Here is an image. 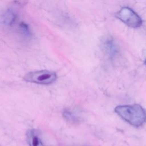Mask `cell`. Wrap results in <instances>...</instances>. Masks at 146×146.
I'll return each mask as SVG.
<instances>
[{
	"label": "cell",
	"mask_w": 146,
	"mask_h": 146,
	"mask_svg": "<svg viewBox=\"0 0 146 146\" xmlns=\"http://www.w3.org/2000/svg\"><path fill=\"white\" fill-rule=\"evenodd\" d=\"M115 112L129 124L139 127L146 122V111L139 104L118 106Z\"/></svg>",
	"instance_id": "obj_1"
},
{
	"label": "cell",
	"mask_w": 146,
	"mask_h": 146,
	"mask_svg": "<svg viewBox=\"0 0 146 146\" xmlns=\"http://www.w3.org/2000/svg\"><path fill=\"white\" fill-rule=\"evenodd\" d=\"M26 82L39 84H50L54 82L57 78L55 72L48 70H39L27 73L24 76Z\"/></svg>",
	"instance_id": "obj_2"
},
{
	"label": "cell",
	"mask_w": 146,
	"mask_h": 146,
	"mask_svg": "<svg viewBox=\"0 0 146 146\" xmlns=\"http://www.w3.org/2000/svg\"><path fill=\"white\" fill-rule=\"evenodd\" d=\"M116 17L132 28L140 27L143 23L141 17L132 9L128 7H122L116 14Z\"/></svg>",
	"instance_id": "obj_3"
},
{
	"label": "cell",
	"mask_w": 146,
	"mask_h": 146,
	"mask_svg": "<svg viewBox=\"0 0 146 146\" xmlns=\"http://www.w3.org/2000/svg\"><path fill=\"white\" fill-rule=\"evenodd\" d=\"M17 18V14L11 9L6 10L1 15V22L5 26H10L13 25L16 21Z\"/></svg>",
	"instance_id": "obj_4"
},
{
	"label": "cell",
	"mask_w": 146,
	"mask_h": 146,
	"mask_svg": "<svg viewBox=\"0 0 146 146\" xmlns=\"http://www.w3.org/2000/svg\"><path fill=\"white\" fill-rule=\"evenodd\" d=\"M103 46L111 57L112 58L116 55L117 52V47L112 38L106 39L103 43Z\"/></svg>",
	"instance_id": "obj_5"
},
{
	"label": "cell",
	"mask_w": 146,
	"mask_h": 146,
	"mask_svg": "<svg viewBox=\"0 0 146 146\" xmlns=\"http://www.w3.org/2000/svg\"><path fill=\"white\" fill-rule=\"evenodd\" d=\"M63 116L67 120L71 123H76L79 120V117L76 113L68 110H66L63 111Z\"/></svg>",
	"instance_id": "obj_6"
},
{
	"label": "cell",
	"mask_w": 146,
	"mask_h": 146,
	"mask_svg": "<svg viewBox=\"0 0 146 146\" xmlns=\"http://www.w3.org/2000/svg\"><path fill=\"white\" fill-rule=\"evenodd\" d=\"M19 29H20L21 32L26 37L30 36V35H31L30 30V29H29L28 25L26 23H25V22H21L19 24Z\"/></svg>",
	"instance_id": "obj_7"
},
{
	"label": "cell",
	"mask_w": 146,
	"mask_h": 146,
	"mask_svg": "<svg viewBox=\"0 0 146 146\" xmlns=\"http://www.w3.org/2000/svg\"><path fill=\"white\" fill-rule=\"evenodd\" d=\"M39 145V141L37 136H34L33 139V146H38Z\"/></svg>",
	"instance_id": "obj_8"
},
{
	"label": "cell",
	"mask_w": 146,
	"mask_h": 146,
	"mask_svg": "<svg viewBox=\"0 0 146 146\" xmlns=\"http://www.w3.org/2000/svg\"><path fill=\"white\" fill-rule=\"evenodd\" d=\"M145 64H146V60H145Z\"/></svg>",
	"instance_id": "obj_9"
}]
</instances>
